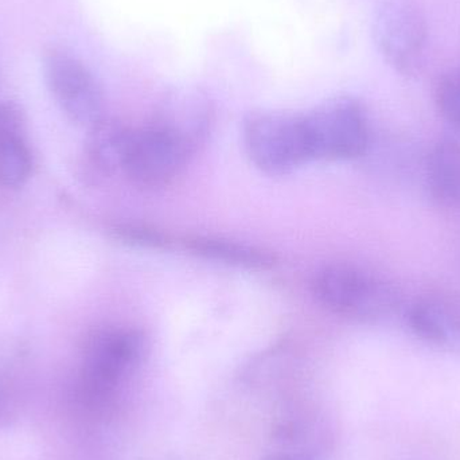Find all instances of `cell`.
I'll use <instances>...</instances> for the list:
<instances>
[{
  "instance_id": "5",
  "label": "cell",
  "mask_w": 460,
  "mask_h": 460,
  "mask_svg": "<svg viewBox=\"0 0 460 460\" xmlns=\"http://www.w3.org/2000/svg\"><path fill=\"white\" fill-rule=\"evenodd\" d=\"M373 37L383 58L396 72H420L429 46V26L410 0H384L373 18Z\"/></svg>"
},
{
  "instance_id": "7",
  "label": "cell",
  "mask_w": 460,
  "mask_h": 460,
  "mask_svg": "<svg viewBox=\"0 0 460 460\" xmlns=\"http://www.w3.org/2000/svg\"><path fill=\"white\" fill-rule=\"evenodd\" d=\"M193 155L180 139L158 124L132 129L123 172L145 188L172 182Z\"/></svg>"
},
{
  "instance_id": "13",
  "label": "cell",
  "mask_w": 460,
  "mask_h": 460,
  "mask_svg": "<svg viewBox=\"0 0 460 460\" xmlns=\"http://www.w3.org/2000/svg\"><path fill=\"white\" fill-rule=\"evenodd\" d=\"M32 156L23 135L0 137V186L16 189L23 186L31 174Z\"/></svg>"
},
{
  "instance_id": "12",
  "label": "cell",
  "mask_w": 460,
  "mask_h": 460,
  "mask_svg": "<svg viewBox=\"0 0 460 460\" xmlns=\"http://www.w3.org/2000/svg\"><path fill=\"white\" fill-rule=\"evenodd\" d=\"M186 246L197 256L235 267L262 270L273 264V257L267 252L224 238L194 237L186 243Z\"/></svg>"
},
{
  "instance_id": "4",
  "label": "cell",
  "mask_w": 460,
  "mask_h": 460,
  "mask_svg": "<svg viewBox=\"0 0 460 460\" xmlns=\"http://www.w3.org/2000/svg\"><path fill=\"white\" fill-rule=\"evenodd\" d=\"M243 142L252 162L267 174H287L311 161L303 115L252 113L243 124Z\"/></svg>"
},
{
  "instance_id": "16",
  "label": "cell",
  "mask_w": 460,
  "mask_h": 460,
  "mask_svg": "<svg viewBox=\"0 0 460 460\" xmlns=\"http://www.w3.org/2000/svg\"><path fill=\"white\" fill-rule=\"evenodd\" d=\"M24 119L23 111L13 102H0V137L2 135H23Z\"/></svg>"
},
{
  "instance_id": "17",
  "label": "cell",
  "mask_w": 460,
  "mask_h": 460,
  "mask_svg": "<svg viewBox=\"0 0 460 460\" xmlns=\"http://www.w3.org/2000/svg\"><path fill=\"white\" fill-rule=\"evenodd\" d=\"M262 460H311L302 456H295V454L279 453L270 454Z\"/></svg>"
},
{
  "instance_id": "11",
  "label": "cell",
  "mask_w": 460,
  "mask_h": 460,
  "mask_svg": "<svg viewBox=\"0 0 460 460\" xmlns=\"http://www.w3.org/2000/svg\"><path fill=\"white\" fill-rule=\"evenodd\" d=\"M427 181L435 201L443 207L460 205V143L442 140L427 162Z\"/></svg>"
},
{
  "instance_id": "6",
  "label": "cell",
  "mask_w": 460,
  "mask_h": 460,
  "mask_svg": "<svg viewBox=\"0 0 460 460\" xmlns=\"http://www.w3.org/2000/svg\"><path fill=\"white\" fill-rule=\"evenodd\" d=\"M145 354V340L131 329L99 330L84 349L83 384L97 399L112 396L116 389L139 367Z\"/></svg>"
},
{
  "instance_id": "1",
  "label": "cell",
  "mask_w": 460,
  "mask_h": 460,
  "mask_svg": "<svg viewBox=\"0 0 460 460\" xmlns=\"http://www.w3.org/2000/svg\"><path fill=\"white\" fill-rule=\"evenodd\" d=\"M314 295L327 310L357 322H383L402 305V294L391 281L353 265H330L316 273Z\"/></svg>"
},
{
  "instance_id": "15",
  "label": "cell",
  "mask_w": 460,
  "mask_h": 460,
  "mask_svg": "<svg viewBox=\"0 0 460 460\" xmlns=\"http://www.w3.org/2000/svg\"><path fill=\"white\" fill-rule=\"evenodd\" d=\"M112 237L120 243L132 246H148V248H162L166 245V238L161 233L153 229H146L137 226H119L112 229Z\"/></svg>"
},
{
  "instance_id": "9",
  "label": "cell",
  "mask_w": 460,
  "mask_h": 460,
  "mask_svg": "<svg viewBox=\"0 0 460 460\" xmlns=\"http://www.w3.org/2000/svg\"><path fill=\"white\" fill-rule=\"evenodd\" d=\"M408 324L429 345L460 353V311L445 300L427 297L413 303Z\"/></svg>"
},
{
  "instance_id": "2",
  "label": "cell",
  "mask_w": 460,
  "mask_h": 460,
  "mask_svg": "<svg viewBox=\"0 0 460 460\" xmlns=\"http://www.w3.org/2000/svg\"><path fill=\"white\" fill-rule=\"evenodd\" d=\"M42 70L46 86L67 120L89 129L105 118L102 85L73 51L64 46H46Z\"/></svg>"
},
{
  "instance_id": "10",
  "label": "cell",
  "mask_w": 460,
  "mask_h": 460,
  "mask_svg": "<svg viewBox=\"0 0 460 460\" xmlns=\"http://www.w3.org/2000/svg\"><path fill=\"white\" fill-rule=\"evenodd\" d=\"M132 128L104 118L88 129L85 162L99 177H110L123 170Z\"/></svg>"
},
{
  "instance_id": "3",
  "label": "cell",
  "mask_w": 460,
  "mask_h": 460,
  "mask_svg": "<svg viewBox=\"0 0 460 460\" xmlns=\"http://www.w3.org/2000/svg\"><path fill=\"white\" fill-rule=\"evenodd\" d=\"M311 161H348L369 148L367 112L350 97L329 100L303 115Z\"/></svg>"
},
{
  "instance_id": "14",
  "label": "cell",
  "mask_w": 460,
  "mask_h": 460,
  "mask_svg": "<svg viewBox=\"0 0 460 460\" xmlns=\"http://www.w3.org/2000/svg\"><path fill=\"white\" fill-rule=\"evenodd\" d=\"M435 99L443 118L460 131V67L448 70L440 77Z\"/></svg>"
},
{
  "instance_id": "8",
  "label": "cell",
  "mask_w": 460,
  "mask_h": 460,
  "mask_svg": "<svg viewBox=\"0 0 460 460\" xmlns=\"http://www.w3.org/2000/svg\"><path fill=\"white\" fill-rule=\"evenodd\" d=\"M212 118V104L207 94L183 86L164 96L154 123L174 135L194 154L207 137Z\"/></svg>"
}]
</instances>
